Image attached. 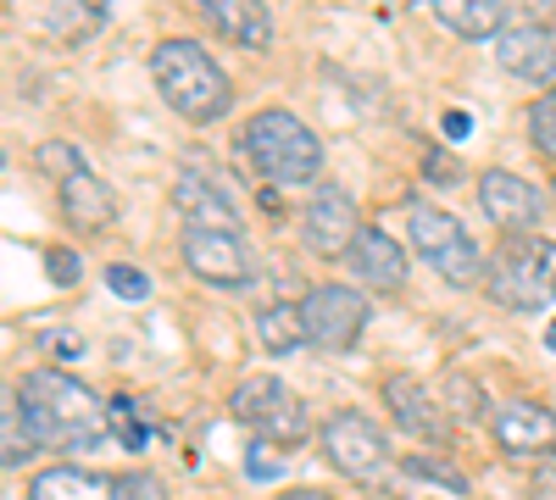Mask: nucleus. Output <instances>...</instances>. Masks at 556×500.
<instances>
[{"mask_svg":"<svg viewBox=\"0 0 556 500\" xmlns=\"http://www.w3.org/2000/svg\"><path fill=\"white\" fill-rule=\"evenodd\" d=\"M17 400L39 450H101L112 439V406L62 368H34Z\"/></svg>","mask_w":556,"mask_h":500,"instance_id":"1","label":"nucleus"},{"mask_svg":"<svg viewBox=\"0 0 556 500\" xmlns=\"http://www.w3.org/2000/svg\"><path fill=\"white\" fill-rule=\"evenodd\" d=\"M151 78L184 123H217L235 101V84L201 39H162L151 51Z\"/></svg>","mask_w":556,"mask_h":500,"instance_id":"2","label":"nucleus"},{"mask_svg":"<svg viewBox=\"0 0 556 500\" xmlns=\"http://www.w3.org/2000/svg\"><path fill=\"white\" fill-rule=\"evenodd\" d=\"M245 156L267 184H312L323 172V140L295 112H278V106L245 123Z\"/></svg>","mask_w":556,"mask_h":500,"instance_id":"3","label":"nucleus"},{"mask_svg":"<svg viewBox=\"0 0 556 500\" xmlns=\"http://www.w3.org/2000/svg\"><path fill=\"white\" fill-rule=\"evenodd\" d=\"M484 284H490V300L506 311H545L556 300V240H540V234L506 240L484 267Z\"/></svg>","mask_w":556,"mask_h":500,"instance_id":"4","label":"nucleus"},{"mask_svg":"<svg viewBox=\"0 0 556 500\" xmlns=\"http://www.w3.org/2000/svg\"><path fill=\"white\" fill-rule=\"evenodd\" d=\"M228 412H235L240 428H251V434L267 439V445H301V439L312 434V418H306L301 395H295L285 379H273V373L240 379L235 395H228Z\"/></svg>","mask_w":556,"mask_h":500,"instance_id":"5","label":"nucleus"},{"mask_svg":"<svg viewBox=\"0 0 556 500\" xmlns=\"http://www.w3.org/2000/svg\"><path fill=\"white\" fill-rule=\"evenodd\" d=\"M406 229H412V245L424 251V261L440 272L451 290H473L484 279V256H479V245L468 240V229H462L451 211H440L429 201H412L406 206Z\"/></svg>","mask_w":556,"mask_h":500,"instance_id":"6","label":"nucleus"},{"mask_svg":"<svg viewBox=\"0 0 556 500\" xmlns=\"http://www.w3.org/2000/svg\"><path fill=\"white\" fill-rule=\"evenodd\" d=\"M28 500H167L156 473H89V467H45L28 484Z\"/></svg>","mask_w":556,"mask_h":500,"instance_id":"7","label":"nucleus"},{"mask_svg":"<svg viewBox=\"0 0 556 500\" xmlns=\"http://www.w3.org/2000/svg\"><path fill=\"white\" fill-rule=\"evenodd\" d=\"M323 457L351 484H384V473H390V445L362 412H334L323 423Z\"/></svg>","mask_w":556,"mask_h":500,"instance_id":"8","label":"nucleus"},{"mask_svg":"<svg viewBox=\"0 0 556 500\" xmlns=\"http://www.w3.org/2000/svg\"><path fill=\"white\" fill-rule=\"evenodd\" d=\"M367 300L351 290V284H317L306 300H301V323H306V339L323 345V350H351L367 329Z\"/></svg>","mask_w":556,"mask_h":500,"instance_id":"9","label":"nucleus"},{"mask_svg":"<svg viewBox=\"0 0 556 500\" xmlns=\"http://www.w3.org/2000/svg\"><path fill=\"white\" fill-rule=\"evenodd\" d=\"M184 267L212 290H245L256 279V261L240 234H217V229H184Z\"/></svg>","mask_w":556,"mask_h":500,"instance_id":"10","label":"nucleus"},{"mask_svg":"<svg viewBox=\"0 0 556 500\" xmlns=\"http://www.w3.org/2000/svg\"><path fill=\"white\" fill-rule=\"evenodd\" d=\"M479 206H484V217L495 222L506 240L534 234V229H540V211H545L540 190L529 184V178L506 172V167H490V172L479 178Z\"/></svg>","mask_w":556,"mask_h":500,"instance_id":"11","label":"nucleus"},{"mask_svg":"<svg viewBox=\"0 0 556 500\" xmlns=\"http://www.w3.org/2000/svg\"><path fill=\"white\" fill-rule=\"evenodd\" d=\"M384 406H390V418L401 423V434L424 439V445H451V412H445V400L429 384H417L412 373H390L384 379Z\"/></svg>","mask_w":556,"mask_h":500,"instance_id":"12","label":"nucleus"},{"mask_svg":"<svg viewBox=\"0 0 556 500\" xmlns=\"http://www.w3.org/2000/svg\"><path fill=\"white\" fill-rule=\"evenodd\" d=\"M356 234H362L356 201H351L340 184H317V195H312V206H306V217H301L306 251H317V256H351Z\"/></svg>","mask_w":556,"mask_h":500,"instance_id":"13","label":"nucleus"},{"mask_svg":"<svg viewBox=\"0 0 556 500\" xmlns=\"http://www.w3.org/2000/svg\"><path fill=\"white\" fill-rule=\"evenodd\" d=\"M495 62L523 84H556V39L540 23H506L495 34Z\"/></svg>","mask_w":556,"mask_h":500,"instance_id":"14","label":"nucleus"},{"mask_svg":"<svg viewBox=\"0 0 556 500\" xmlns=\"http://www.w3.org/2000/svg\"><path fill=\"white\" fill-rule=\"evenodd\" d=\"M490 428L506 457H556V412L534 400H506L490 418Z\"/></svg>","mask_w":556,"mask_h":500,"instance_id":"15","label":"nucleus"},{"mask_svg":"<svg viewBox=\"0 0 556 500\" xmlns=\"http://www.w3.org/2000/svg\"><path fill=\"white\" fill-rule=\"evenodd\" d=\"M56 206H62V217L73 222V229H89V234H106L112 222H117L112 184H106L101 172H89V167H78L73 178H62V184H56Z\"/></svg>","mask_w":556,"mask_h":500,"instance_id":"16","label":"nucleus"},{"mask_svg":"<svg viewBox=\"0 0 556 500\" xmlns=\"http://www.w3.org/2000/svg\"><path fill=\"white\" fill-rule=\"evenodd\" d=\"M173 206H178V217L190 222V229H217V234H240L245 229L235 201L223 195V184H212V178H201V172H178Z\"/></svg>","mask_w":556,"mask_h":500,"instance_id":"17","label":"nucleus"},{"mask_svg":"<svg viewBox=\"0 0 556 500\" xmlns=\"http://www.w3.org/2000/svg\"><path fill=\"white\" fill-rule=\"evenodd\" d=\"M351 272H356V284H367V290H379V295H401V284H406V251H401V240H390L384 229H362L356 234V245H351Z\"/></svg>","mask_w":556,"mask_h":500,"instance_id":"18","label":"nucleus"},{"mask_svg":"<svg viewBox=\"0 0 556 500\" xmlns=\"http://www.w3.org/2000/svg\"><path fill=\"white\" fill-rule=\"evenodd\" d=\"M201 17L212 34H223L240 51H267L273 44V12L262 0H201Z\"/></svg>","mask_w":556,"mask_h":500,"instance_id":"19","label":"nucleus"},{"mask_svg":"<svg viewBox=\"0 0 556 500\" xmlns=\"http://www.w3.org/2000/svg\"><path fill=\"white\" fill-rule=\"evenodd\" d=\"M434 23L462 39H495L506 28V7L501 0H434Z\"/></svg>","mask_w":556,"mask_h":500,"instance_id":"20","label":"nucleus"},{"mask_svg":"<svg viewBox=\"0 0 556 500\" xmlns=\"http://www.w3.org/2000/svg\"><path fill=\"white\" fill-rule=\"evenodd\" d=\"M34 434H28V418H23V400L17 389L0 384V467H28L34 462Z\"/></svg>","mask_w":556,"mask_h":500,"instance_id":"21","label":"nucleus"},{"mask_svg":"<svg viewBox=\"0 0 556 500\" xmlns=\"http://www.w3.org/2000/svg\"><path fill=\"white\" fill-rule=\"evenodd\" d=\"M256 339L267 356H290L306 345V323H301V306H285V300H273L256 311Z\"/></svg>","mask_w":556,"mask_h":500,"instance_id":"22","label":"nucleus"},{"mask_svg":"<svg viewBox=\"0 0 556 500\" xmlns=\"http://www.w3.org/2000/svg\"><path fill=\"white\" fill-rule=\"evenodd\" d=\"M106 23V7H89V0H62V7H45V34L56 44H84Z\"/></svg>","mask_w":556,"mask_h":500,"instance_id":"23","label":"nucleus"},{"mask_svg":"<svg viewBox=\"0 0 556 500\" xmlns=\"http://www.w3.org/2000/svg\"><path fill=\"white\" fill-rule=\"evenodd\" d=\"M112 406V439L123 445V450H146L151 445V423H146V412L128 400V395H117V400H106Z\"/></svg>","mask_w":556,"mask_h":500,"instance_id":"24","label":"nucleus"},{"mask_svg":"<svg viewBox=\"0 0 556 500\" xmlns=\"http://www.w3.org/2000/svg\"><path fill=\"white\" fill-rule=\"evenodd\" d=\"M401 473H406V478H429V484H440L445 495H468V478H462L445 457H424V450H412V457L401 462Z\"/></svg>","mask_w":556,"mask_h":500,"instance_id":"25","label":"nucleus"},{"mask_svg":"<svg viewBox=\"0 0 556 500\" xmlns=\"http://www.w3.org/2000/svg\"><path fill=\"white\" fill-rule=\"evenodd\" d=\"M529 133H534V145L556 162V89L545 101H534V112H529Z\"/></svg>","mask_w":556,"mask_h":500,"instance_id":"26","label":"nucleus"},{"mask_svg":"<svg viewBox=\"0 0 556 500\" xmlns=\"http://www.w3.org/2000/svg\"><path fill=\"white\" fill-rule=\"evenodd\" d=\"M106 284H112V295H123V300H146V295H151V279H146L134 261H112V267H106Z\"/></svg>","mask_w":556,"mask_h":500,"instance_id":"27","label":"nucleus"},{"mask_svg":"<svg viewBox=\"0 0 556 500\" xmlns=\"http://www.w3.org/2000/svg\"><path fill=\"white\" fill-rule=\"evenodd\" d=\"M45 272H51V284H56V290H73V284H78V272H84V261H78V251L51 245V251H45Z\"/></svg>","mask_w":556,"mask_h":500,"instance_id":"28","label":"nucleus"},{"mask_svg":"<svg viewBox=\"0 0 556 500\" xmlns=\"http://www.w3.org/2000/svg\"><path fill=\"white\" fill-rule=\"evenodd\" d=\"M445 406H451V412H462V418H479L484 412V395H479V384L473 379H445Z\"/></svg>","mask_w":556,"mask_h":500,"instance_id":"29","label":"nucleus"},{"mask_svg":"<svg viewBox=\"0 0 556 500\" xmlns=\"http://www.w3.org/2000/svg\"><path fill=\"white\" fill-rule=\"evenodd\" d=\"M34 162H39L45 172H56V184L84 167V162H78V151H73V145H62V140H56V145H39V151H34Z\"/></svg>","mask_w":556,"mask_h":500,"instance_id":"30","label":"nucleus"},{"mask_svg":"<svg viewBox=\"0 0 556 500\" xmlns=\"http://www.w3.org/2000/svg\"><path fill=\"white\" fill-rule=\"evenodd\" d=\"M424 172H429V184H445V190L462 184V162H456L451 151H429V156H424Z\"/></svg>","mask_w":556,"mask_h":500,"instance_id":"31","label":"nucleus"},{"mask_svg":"<svg viewBox=\"0 0 556 500\" xmlns=\"http://www.w3.org/2000/svg\"><path fill=\"white\" fill-rule=\"evenodd\" d=\"M278 473H285V462L267 457V445H251V450H245V478L267 484V478H278Z\"/></svg>","mask_w":556,"mask_h":500,"instance_id":"32","label":"nucleus"},{"mask_svg":"<svg viewBox=\"0 0 556 500\" xmlns=\"http://www.w3.org/2000/svg\"><path fill=\"white\" fill-rule=\"evenodd\" d=\"M445 133H451V140H468V133H473V117H468V112H445Z\"/></svg>","mask_w":556,"mask_h":500,"instance_id":"33","label":"nucleus"},{"mask_svg":"<svg viewBox=\"0 0 556 500\" xmlns=\"http://www.w3.org/2000/svg\"><path fill=\"white\" fill-rule=\"evenodd\" d=\"M529 500H556V473H534V484H529Z\"/></svg>","mask_w":556,"mask_h":500,"instance_id":"34","label":"nucleus"},{"mask_svg":"<svg viewBox=\"0 0 556 500\" xmlns=\"http://www.w3.org/2000/svg\"><path fill=\"white\" fill-rule=\"evenodd\" d=\"M278 500H334V495H323V489H295V495H278Z\"/></svg>","mask_w":556,"mask_h":500,"instance_id":"35","label":"nucleus"},{"mask_svg":"<svg viewBox=\"0 0 556 500\" xmlns=\"http://www.w3.org/2000/svg\"><path fill=\"white\" fill-rule=\"evenodd\" d=\"M545 345H551V350H556V323H551V329H545Z\"/></svg>","mask_w":556,"mask_h":500,"instance_id":"36","label":"nucleus"}]
</instances>
